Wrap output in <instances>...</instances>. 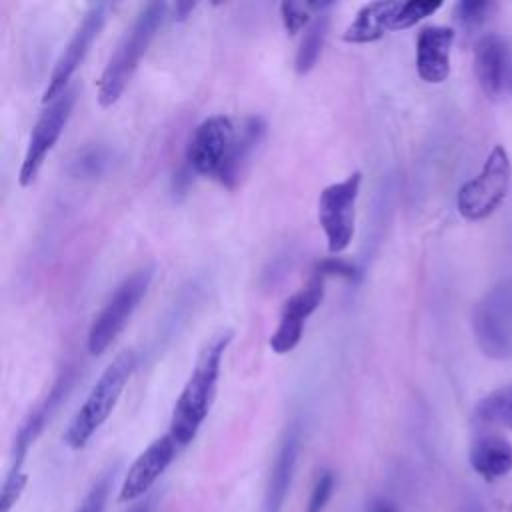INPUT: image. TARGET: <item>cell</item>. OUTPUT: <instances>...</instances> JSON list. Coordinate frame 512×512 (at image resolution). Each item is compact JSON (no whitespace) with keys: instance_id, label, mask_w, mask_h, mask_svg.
<instances>
[{"instance_id":"cell-1","label":"cell","mask_w":512,"mask_h":512,"mask_svg":"<svg viewBox=\"0 0 512 512\" xmlns=\"http://www.w3.org/2000/svg\"><path fill=\"white\" fill-rule=\"evenodd\" d=\"M232 340L230 330H222L214 334L200 350L194 368L176 398V404L172 408V418H170V430L168 434L176 440L178 446H186L194 440L198 434L200 426L208 418L214 392H216V382L220 376V364L222 356Z\"/></svg>"},{"instance_id":"cell-2","label":"cell","mask_w":512,"mask_h":512,"mask_svg":"<svg viewBox=\"0 0 512 512\" xmlns=\"http://www.w3.org/2000/svg\"><path fill=\"white\" fill-rule=\"evenodd\" d=\"M168 12L166 2H148L118 40L98 78V102L102 108L116 104L130 82L142 54L148 50Z\"/></svg>"},{"instance_id":"cell-3","label":"cell","mask_w":512,"mask_h":512,"mask_svg":"<svg viewBox=\"0 0 512 512\" xmlns=\"http://www.w3.org/2000/svg\"><path fill=\"white\" fill-rule=\"evenodd\" d=\"M136 368L134 350L120 352L100 374L96 384L90 388L86 400L70 420L64 442L72 450H82L90 438L100 430V426L112 414L124 386L128 384L132 372Z\"/></svg>"},{"instance_id":"cell-4","label":"cell","mask_w":512,"mask_h":512,"mask_svg":"<svg viewBox=\"0 0 512 512\" xmlns=\"http://www.w3.org/2000/svg\"><path fill=\"white\" fill-rule=\"evenodd\" d=\"M152 276H154V266H142L116 286L108 302L102 306V310L96 314V318L90 324L88 352L92 356L102 354L114 342V338L124 330L130 316L138 308L140 300L146 296Z\"/></svg>"},{"instance_id":"cell-5","label":"cell","mask_w":512,"mask_h":512,"mask_svg":"<svg viewBox=\"0 0 512 512\" xmlns=\"http://www.w3.org/2000/svg\"><path fill=\"white\" fill-rule=\"evenodd\" d=\"M510 158L502 146H494L478 176L464 182L456 194V208L466 220L488 218L506 198L510 184Z\"/></svg>"},{"instance_id":"cell-6","label":"cell","mask_w":512,"mask_h":512,"mask_svg":"<svg viewBox=\"0 0 512 512\" xmlns=\"http://www.w3.org/2000/svg\"><path fill=\"white\" fill-rule=\"evenodd\" d=\"M472 330L488 358L504 360L512 354V280L496 284L478 300Z\"/></svg>"},{"instance_id":"cell-7","label":"cell","mask_w":512,"mask_h":512,"mask_svg":"<svg viewBox=\"0 0 512 512\" xmlns=\"http://www.w3.org/2000/svg\"><path fill=\"white\" fill-rule=\"evenodd\" d=\"M360 184L362 174L356 170L344 180L324 186L318 196V222L326 236V246L330 254L344 252L354 238Z\"/></svg>"},{"instance_id":"cell-8","label":"cell","mask_w":512,"mask_h":512,"mask_svg":"<svg viewBox=\"0 0 512 512\" xmlns=\"http://www.w3.org/2000/svg\"><path fill=\"white\" fill-rule=\"evenodd\" d=\"M74 104H76V88H66L62 94L50 100L46 108L40 112L36 124L32 126L28 146L20 164V172H18L20 186H30L36 180L48 152L54 148L60 134L64 132V126L72 114Z\"/></svg>"},{"instance_id":"cell-9","label":"cell","mask_w":512,"mask_h":512,"mask_svg":"<svg viewBox=\"0 0 512 512\" xmlns=\"http://www.w3.org/2000/svg\"><path fill=\"white\" fill-rule=\"evenodd\" d=\"M236 132L238 126L230 116L214 114L202 120L188 142L186 166L194 174L218 178L230 156Z\"/></svg>"},{"instance_id":"cell-10","label":"cell","mask_w":512,"mask_h":512,"mask_svg":"<svg viewBox=\"0 0 512 512\" xmlns=\"http://www.w3.org/2000/svg\"><path fill=\"white\" fill-rule=\"evenodd\" d=\"M106 14H108V4L106 2H96L88 8V12L84 14L80 24L76 26L74 34L70 36L68 44L64 46L62 54L58 56V60H56V64L50 72V78H48V84H46L44 96H42L44 104H48L50 100H54L58 94H62L68 88V82H70L72 74L76 72L80 62L88 54L96 36L100 34V30L106 22Z\"/></svg>"},{"instance_id":"cell-11","label":"cell","mask_w":512,"mask_h":512,"mask_svg":"<svg viewBox=\"0 0 512 512\" xmlns=\"http://www.w3.org/2000/svg\"><path fill=\"white\" fill-rule=\"evenodd\" d=\"M324 280L326 278L312 274L310 280L284 302L280 312V322L270 336L272 352L286 354L298 346V342L302 340V332L308 316L324 300Z\"/></svg>"},{"instance_id":"cell-12","label":"cell","mask_w":512,"mask_h":512,"mask_svg":"<svg viewBox=\"0 0 512 512\" xmlns=\"http://www.w3.org/2000/svg\"><path fill=\"white\" fill-rule=\"evenodd\" d=\"M76 380V372L74 368H66L56 382L52 384L50 392L46 394V398L26 416V420L20 424L16 436H14V446H12V462L8 472H22L26 454L30 450V446L34 444V440L40 436V432L44 430V426L48 424V420L52 418V414L58 410V406L64 402V398L70 394L72 384Z\"/></svg>"},{"instance_id":"cell-13","label":"cell","mask_w":512,"mask_h":512,"mask_svg":"<svg viewBox=\"0 0 512 512\" xmlns=\"http://www.w3.org/2000/svg\"><path fill=\"white\" fill-rule=\"evenodd\" d=\"M176 450L178 444L170 434H164L156 438L152 444H148V448H144V452H140L128 468L120 486L118 500L134 502L140 496H144L152 488V484L162 476V472L170 466V462L176 456Z\"/></svg>"},{"instance_id":"cell-14","label":"cell","mask_w":512,"mask_h":512,"mask_svg":"<svg viewBox=\"0 0 512 512\" xmlns=\"http://www.w3.org/2000/svg\"><path fill=\"white\" fill-rule=\"evenodd\" d=\"M454 30L448 26H424L416 38V72L428 84H440L450 74V48Z\"/></svg>"},{"instance_id":"cell-15","label":"cell","mask_w":512,"mask_h":512,"mask_svg":"<svg viewBox=\"0 0 512 512\" xmlns=\"http://www.w3.org/2000/svg\"><path fill=\"white\" fill-rule=\"evenodd\" d=\"M298 454H300V432L296 426H290L282 436V442L278 446L276 458L270 468L262 512H282L294 474H296Z\"/></svg>"},{"instance_id":"cell-16","label":"cell","mask_w":512,"mask_h":512,"mask_svg":"<svg viewBox=\"0 0 512 512\" xmlns=\"http://www.w3.org/2000/svg\"><path fill=\"white\" fill-rule=\"evenodd\" d=\"M508 68V44L498 34L482 36L474 46V72L482 92L496 98L504 86Z\"/></svg>"},{"instance_id":"cell-17","label":"cell","mask_w":512,"mask_h":512,"mask_svg":"<svg viewBox=\"0 0 512 512\" xmlns=\"http://www.w3.org/2000/svg\"><path fill=\"white\" fill-rule=\"evenodd\" d=\"M264 134H266V122L260 116H248L240 122L230 156L218 174L220 184H224L226 188H234L240 182L254 150L262 142Z\"/></svg>"},{"instance_id":"cell-18","label":"cell","mask_w":512,"mask_h":512,"mask_svg":"<svg viewBox=\"0 0 512 512\" xmlns=\"http://www.w3.org/2000/svg\"><path fill=\"white\" fill-rule=\"evenodd\" d=\"M400 8V2H368L364 4L356 18L342 32V40L348 44H370L390 30V24Z\"/></svg>"},{"instance_id":"cell-19","label":"cell","mask_w":512,"mask_h":512,"mask_svg":"<svg viewBox=\"0 0 512 512\" xmlns=\"http://www.w3.org/2000/svg\"><path fill=\"white\" fill-rule=\"evenodd\" d=\"M470 466L486 480H496L512 470V444L498 434L478 436L468 454Z\"/></svg>"},{"instance_id":"cell-20","label":"cell","mask_w":512,"mask_h":512,"mask_svg":"<svg viewBox=\"0 0 512 512\" xmlns=\"http://www.w3.org/2000/svg\"><path fill=\"white\" fill-rule=\"evenodd\" d=\"M328 28H330V18L326 12H320L312 18V22L306 26V32L300 40V46L296 50V58H294V68L298 74H306L314 68V64L320 58V52L324 48L326 36H328Z\"/></svg>"},{"instance_id":"cell-21","label":"cell","mask_w":512,"mask_h":512,"mask_svg":"<svg viewBox=\"0 0 512 512\" xmlns=\"http://www.w3.org/2000/svg\"><path fill=\"white\" fill-rule=\"evenodd\" d=\"M476 424L512 428V386L498 388L484 396L472 414Z\"/></svg>"},{"instance_id":"cell-22","label":"cell","mask_w":512,"mask_h":512,"mask_svg":"<svg viewBox=\"0 0 512 512\" xmlns=\"http://www.w3.org/2000/svg\"><path fill=\"white\" fill-rule=\"evenodd\" d=\"M332 2H282L280 4V18L284 24V30L288 36H296L304 26H308L312 20V12H324L330 8Z\"/></svg>"},{"instance_id":"cell-23","label":"cell","mask_w":512,"mask_h":512,"mask_svg":"<svg viewBox=\"0 0 512 512\" xmlns=\"http://www.w3.org/2000/svg\"><path fill=\"white\" fill-rule=\"evenodd\" d=\"M442 6L440 0H410V2H400V8L390 24V30H404L410 28L414 24H418L420 20H424L426 16H432L438 8Z\"/></svg>"},{"instance_id":"cell-24","label":"cell","mask_w":512,"mask_h":512,"mask_svg":"<svg viewBox=\"0 0 512 512\" xmlns=\"http://www.w3.org/2000/svg\"><path fill=\"white\" fill-rule=\"evenodd\" d=\"M108 164H110V150L104 146H92V148H86L72 162V172L82 178H94V176H100Z\"/></svg>"},{"instance_id":"cell-25","label":"cell","mask_w":512,"mask_h":512,"mask_svg":"<svg viewBox=\"0 0 512 512\" xmlns=\"http://www.w3.org/2000/svg\"><path fill=\"white\" fill-rule=\"evenodd\" d=\"M494 10V2H486V0H464V2H458L456 8H454V14H456V20L460 22V26L472 30V28H478L482 26L490 14Z\"/></svg>"},{"instance_id":"cell-26","label":"cell","mask_w":512,"mask_h":512,"mask_svg":"<svg viewBox=\"0 0 512 512\" xmlns=\"http://www.w3.org/2000/svg\"><path fill=\"white\" fill-rule=\"evenodd\" d=\"M114 472L116 468L106 470L96 482L94 486L88 490V494L84 496V500L80 502V506L74 512H104L112 482H114Z\"/></svg>"},{"instance_id":"cell-27","label":"cell","mask_w":512,"mask_h":512,"mask_svg":"<svg viewBox=\"0 0 512 512\" xmlns=\"http://www.w3.org/2000/svg\"><path fill=\"white\" fill-rule=\"evenodd\" d=\"M334 488H336L334 472L332 470L320 472V476L316 478V482L312 486V492H310V498H308V504H306L304 512H324L326 504L330 502V498L334 494Z\"/></svg>"},{"instance_id":"cell-28","label":"cell","mask_w":512,"mask_h":512,"mask_svg":"<svg viewBox=\"0 0 512 512\" xmlns=\"http://www.w3.org/2000/svg\"><path fill=\"white\" fill-rule=\"evenodd\" d=\"M28 476L26 472H6L4 484H2V494H0V512H10L14 504L20 500L24 488H26Z\"/></svg>"},{"instance_id":"cell-29","label":"cell","mask_w":512,"mask_h":512,"mask_svg":"<svg viewBox=\"0 0 512 512\" xmlns=\"http://www.w3.org/2000/svg\"><path fill=\"white\" fill-rule=\"evenodd\" d=\"M314 274H318L322 278L340 276V278H346V280H356L358 278V268L354 264H350L348 260H342L338 256H330V258H324V260L316 262Z\"/></svg>"},{"instance_id":"cell-30","label":"cell","mask_w":512,"mask_h":512,"mask_svg":"<svg viewBox=\"0 0 512 512\" xmlns=\"http://www.w3.org/2000/svg\"><path fill=\"white\" fill-rule=\"evenodd\" d=\"M362 512H400V506L394 498L380 494V496H374L372 500H368V504L364 506Z\"/></svg>"},{"instance_id":"cell-31","label":"cell","mask_w":512,"mask_h":512,"mask_svg":"<svg viewBox=\"0 0 512 512\" xmlns=\"http://www.w3.org/2000/svg\"><path fill=\"white\" fill-rule=\"evenodd\" d=\"M172 8H174V20H186L188 14L196 8V2H176Z\"/></svg>"},{"instance_id":"cell-32","label":"cell","mask_w":512,"mask_h":512,"mask_svg":"<svg viewBox=\"0 0 512 512\" xmlns=\"http://www.w3.org/2000/svg\"><path fill=\"white\" fill-rule=\"evenodd\" d=\"M462 512H484V508H482L476 500H472V502H466V504H464Z\"/></svg>"},{"instance_id":"cell-33","label":"cell","mask_w":512,"mask_h":512,"mask_svg":"<svg viewBox=\"0 0 512 512\" xmlns=\"http://www.w3.org/2000/svg\"><path fill=\"white\" fill-rule=\"evenodd\" d=\"M150 510H152V502H150V500L140 502V504H136V506L130 508V512H150Z\"/></svg>"},{"instance_id":"cell-34","label":"cell","mask_w":512,"mask_h":512,"mask_svg":"<svg viewBox=\"0 0 512 512\" xmlns=\"http://www.w3.org/2000/svg\"><path fill=\"white\" fill-rule=\"evenodd\" d=\"M510 512H512V504H510Z\"/></svg>"}]
</instances>
